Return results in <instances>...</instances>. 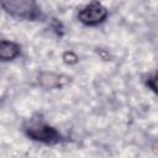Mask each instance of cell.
I'll return each instance as SVG.
<instances>
[{
    "label": "cell",
    "mask_w": 158,
    "mask_h": 158,
    "mask_svg": "<svg viewBox=\"0 0 158 158\" xmlns=\"http://www.w3.org/2000/svg\"><path fill=\"white\" fill-rule=\"evenodd\" d=\"M1 6L14 17L35 19L38 16V7L35 0H1Z\"/></svg>",
    "instance_id": "obj_1"
},
{
    "label": "cell",
    "mask_w": 158,
    "mask_h": 158,
    "mask_svg": "<svg viewBox=\"0 0 158 158\" xmlns=\"http://www.w3.org/2000/svg\"><path fill=\"white\" fill-rule=\"evenodd\" d=\"M26 135L35 139L43 143H57L60 141V135L58 131L46 123H36L26 128Z\"/></svg>",
    "instance_id": "obj_2"
},
{
    "label": "cell",
    "mask_w": 158,
    "mask_h": 158,
    "mask_svg": "<svg viewBox=\"0 0 158 158\" xmlns=\"http://www.w3.org/2000/svg\"><path fill=\"white\" fill-rule=\"evenodd\" d=\"M106 17H107L106 7H104L98 1H93L91 4L85 6L83 10H80L78 14V19L80 20V22H83L84 25H89V26L98 25L102 22Z\"/></svg>",
    "instance_id": "obj_3"
},
{
    "label": "cell",
    "mask_w": 158,
    "mask_h": 158,
    "mask_svg": "<svg viewBox=\"0 0 158 158\" xmlns=\"http://www.w3.org/2000/svg\"><path fill=\"white\" fill-rule=\"evenodd\" d=\"M70 81V77L64 74H56L53 72H41L38 75V84L43 89L62 88Z\"/></svg>",
    "instance_id": "obj_4"
},
{
    "label": "cell",
    "mask_w": 158,
    "mask_h": 158,
    "mask_svg": "<svg viewBox=\"0 0 158 158\" xmlns=\"http://www.w3.org/2000/svg\"><path fill=\"white\" fill-rule=\"evenodd\" d=\"M20 53V47L19 44L10 42V41H5L2 40L0 43V58L2 60H11L14 58H16Z\"/></svg>",
    "instance_id": "obj_5"
},
{
    "label": "cell",
    "mask_w": 158,
    "mask_h": 158,
    "mask_svg": "<svg viewBox=\"0 0 158 158\" xmlns=\"http://www.w3.org/2000/svg\"><path fill=\"white\" fill-rule=\"evenodd\" d=\"M62 58H63V62L65 63V64H69V65H72V64H75L77 62H78V56L74 53V52H72V51H67V52H64L63 53V56H62Z\"/></svg>",
    "instance_id": "obj_6"
},
{
    "label": "cell",
    "mask_w": 158,
    "mask_h": 158,
    "mask_svg": "<svg viewBox=\"0 0 158 158\" xmlns=\"http://www.w3.org/2000/svg\"><path fill=\"white\" fill-rule=\"evenodd\" d=\"M147 85L158 95V75H154L147 80Z\"/></svg>",
    "instance_id": "obj_7"
},
{
    "label": "cell",
    "mask_w": 158,
    "mask_h": 158,
    "mask_svg": "<svg viewBox=\"0 0 158 158\" xmlns=\"http://www.w3.org/2000/svg\"><path fill=\"white\" fill-rule=\"evenodd\" d=\"M98 54L104 59V60H109L110 59V54H109V52H106L105 49H101V48H98Z\"/></svg>",
    "instance_id": "obj_8"
},
{
    "label": "cell",
    "mask_w": 158,
    "mask_h": 158,
    "mask_svg": "<svg viewBox=\"0 0 158 158\" xmlns=\"http://www.w3.org/2000/svg\"><path fill=\"white\" fill-rule=\"evenodd\" d=\"M152 151H153V153H154L156 156H158V143H154V144L152 146Z\"/></svg>",
    "instance_id": "obj_9"
}]
</instances>
